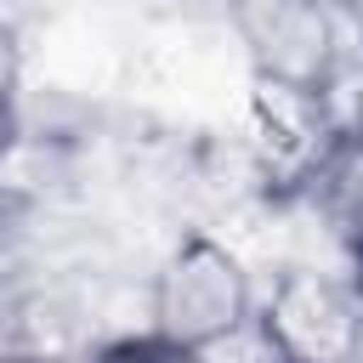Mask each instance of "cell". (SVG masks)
Here are the masks:
<instances>
[{"label": "cell", "mask_w": 363, "mask_h": 363, "mask_svg": "<svg viewBox=\"0 0 363 363\" xmlns=\"http://www.w3.org/2000/svg\"><path fill=\"white\" fill-rule=\"evenodd\" d=\"M233 34L261 85L284 96H323L340 74L335 0H227Z\"/></svg>", "instance_id": "cell-2"}, {"label": "cell", "mask_w": 363, "mask_h": 363, "mask_svg": "<svg viewBox=\"0 0 363 363\" xmlns=\"http://www.w3.org/2000/svg\"><path fill=\"white\" fill-rule=\"evenodd\" d=\"M0 363H85V357H74V352H45V346H34V352H11V357H0Z\"/></svg>", "instance_id": "cell-6"}, {"label": "cell", "mask_w": 363, "mask_h": 363, "mask_svg": "<svg viewBox=\"0 0 363 363\" xmlns=\"http://www.w3.org/2000/svg\"><path fill=\"white\" fill-rule=\"evenodd\" d=\"M11 113H17V34L0 23V147L11 136Z\"/></svg>", "instance_id": "cell-5"}, {"label": "cell", "mask_w": 363, "mask_h": 363, "mask_svg": "<svg viewBox=\"0 0 363 363\" xmlns=\"http://www.w3.org/2000/svg\"><path fill=\"white\" fill-rule=\"evenodd\" d=\"M255 312V278L244 255L210 233H187L153 272L147 289V329L182 352H210L233 340Z\"/></svg>", "instance_id": "cell-1"}, {"label": "cell", "mask_w": 363, "mask_h": 363, "mask_svg": "<svg viewBox=\"0 0 363 363\" xmlns=\"http://www.w3.org/2000/svg\"><path fill=\"white\" fill-rule=\"evenodd\" d=\"M335 199H340L346 233H352V238H363V153H352V159L335 170Z\"/></svg>", "instance_id": "cell-4"}, {"label": "cell", "mask_w": 363, "mask_h": 363, "mask_svg": "<svg viewBox=\"0 0 363 363\" xmlns=\"http://www.w3.org/2000/svg\"><path fill=\"white\" fill-rule=\"evenodd\" d=\"M352 295L363 301V238H352Z\"/></svg>", "instance_id": "cell-8"}, {"label": "cell", "mask_w": 363, "mask_h": 363, "mask_svg": "<svg viewBox=\"0 0 363 363\" xmlns=\"http://www.w3.org/2000/svg\"><path fill=\"white\" fill-rule=\"evenodd\" d=\"M85 363H199V352H182V346H170L147 329V335H125L102 352H85Z\"/></svg>", "instance_id": "cell-3"}, {"label": "cell", "mask_w": 363, "mask_h": 363, "mask_svg": "<svg viewBox=\"0 0 363 363\" xmlns=\"http://www.w3.org/2000/svg\"><path fill=\"white\" fill-rule=\"evenodd\" d=\"M335 11H340V28H352L363 40V0H335Z\"/></svg>", "instance_id": "cell-7"}, {"label": "cell", "mask_w": 363, "mask_h": 363, "mask_svg": "<svg viewBox=\"0 0 363 363\" xmlns=\"http://www.w3.org/2000/svg\"><path fill=\"white\" fill-rule=\"evenodd\" d=\"M284 363H301V357H284Z\"/></svg>", "instance_id": "cell-9"}]
</instances>
